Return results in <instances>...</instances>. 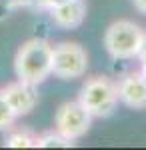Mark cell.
<instances>
[{
  "instance_id": "8fae6325",
  "label": "cell",
  "mask_w": 146,
  "mask_h": 150,
  "mask_svg": "<svg viewBox=\"0 0 146 150\" xmlns=\"http://www.w3.org/2000/svg\"><path fill=\"white\" fill-rule=\"evenodd\" d=\"M18 120V114L12 110L10 102L6 100V96L0 88V130H10Z\"/></svg>"
},
{
  "instance_id": "ba28073f",
  "label": "cell",
  "mask_w": 146,
  "mask_h": 150,
  "mask_svg": "<svg viewBox=\"0 0 146 150\" xmlns=\"http://www.w3.org/2000/svg\"><path fill=\"white\" fill-rule=\"evenodd\" d=\"M50 22L62 30H74L86 18V2L84 0H66L48 10Z\"/></svg>"
},
{
  "instance_id": "277c9868",
  "label": "cell",
  "mask_w": 146,
  "mask_h": 150,
  "mask_svg": "<svg viewBox=\"0 0 146 150\" xmlns=\"http://www.w3.org/2000/svg\"><path fill=\"white\" fill-rule=\"evenodd\" d=\"M88 70V52L78 42L62 40L52 46V76L60 80L82 78Z\"/></svg>"
},
{
  "instance_id": "8992f818",
  "label": "cell",
  "mask_w": 146,
  "mask_h": 150,
  "mask_svg": "<svg viewBox=\"0 0 146 150\" xmlns=\"http://www.w3.org/2000/svg\"><path fill=\"white\" fill-rule=\"evenodd\" d=\"M116 92L118 102L132 110H144L146 108V78L138 70H126L116 80Z\"/></svg>"
},
{
  "instance_id": "e0dca14e",
  "label": "cell",
  "mask_w": 146,
  "mask_h": 150,
  "mask_svg": "<svg viewBox=\"0 0 146 150\" xmlns=\"http://www.w3.org/2000/svg\"><path fill=\"white\" fill-rule=\"evenodd\" d=\"M138 72H140V74L146 78V60H144V62H140V68H138Z\"/></svg>"
},
{
  "instance_id": "52a82bcc",
  "label": "cell",
  "mask_w": 146,
  "mask_h": 150,
  "mask_svg": "<svg viewBox=\"0 0 146 150\" xmlns=\"http://www.w3.org/2000/svg\"><path fill=\"white\" fill-rule=\"evenodd\" d=\"M2 92L6 96V100L10 102L12 110L20 116L30 114L34 108L38 106V86L30 84L24 80H14L10 84H6L2 88Z\"/></svg>"
},
{
  "instance_id": "5bb4252c",
  "label": "cell",
  "mask_w": 146,
  "mask_h": 150,
  "mask_svg": "<svg viewBox=\"0 0 146 150\" xmlns=\"http://www.w3.org/2000/svg\"><path fill=\"white\" fill-rule=\"evenodd\" d=\"M12 10H14V6H12V0H0V22L8 18Z\"/></svg>"
},
{
  "instance_id": "7c38bea8",
  "label": "cell",
  "mask_w": 146,
  "mask_h": 150,
  "mask_svg": "<svg viewBox=\"0 0 146 150\" xmlns=\"http://www.w3.org/2000/svg\"><path fill=\"white\" fill-rule=\"evenodd\" d=\"M62 2H66V0H30V8H36L40 12H48L50 8H54Z\"/></svg>"
},
{
  "instance_id": "6da1fadb",
  "label": "cell",
  "mask_w": 146,
  "mask_h": 150,
  "mask_svg": "<svg viewBox=\"0 0 146 150\" xmlns=\"http://www.w3.org/2000/svg\"><path fill=\"white\" fill-rule=\"evenodd\" d=\"M14 70L18 80L30 84H42L46 78L52 76V44L48 38L32 36L30 40L22 42L14 58Z\"/></svg>"
},
{
  "instance_id": "5b68a950",
  "label": "cell",
  "mask_w": 146,
  "mask_h": 150,
  "mask_svg": "<svg viewBox=\"0 0 146 150\" xmlns=\"http://www.w3.org/2000/svg\"><path fill=\"white\" fill-rule=\"evenodd\" d=\"M92 118L94 116L82 106L80 100H68L58 106L54 114V130H58L62 136L70 140H80L88 134Z\"/></svg>"
},
{
  "instance_id": "7a4b0ae2",
  "label": "cell",
  "mask_w": 146,
  "mask_h": 150,
  "mask_svg": "<svg viewBox=\"0 0 146 150\" xmlns=\"http://www.w3.org/2000/svg\"><path fill=\"white\" fill-rule=\"evenodd\" d=\"M146 40V30L134 20H114L104 32V48L112 60H134Z\"/></svg>"
},
{
  "instance_id": "30bf717a",
  "label": "cell",
  "mask_w": 146,
  "mask_h": 150,
  "mask_svg": "<svg viewBox=\"0 0 146 150\" xmlns=\"http://www.w3.org/2000/svg\"><path fill=\"white\" fill-rule=\"evenodd\" d=\"M6 148H36V134L30 130H12L4 138Z\"/></svg>"
},
{
  "instance_id": "9a60e30c",
  "label": "cell",
  "mask_w": 146,
  "mask_h": 150,
  "mask_svg": "<svg viewBox=\"0 0 146 150\" xmlns=\"http://www.w3.org/2000/svg\"><path fill=\"white\" fill-rule=\"evenodd\" d=\"M134 4V10L140 12V14H146V0H132Z\"/></svg>"
},
{
  "instance_id": "3957f363",
  "label": "cell",
  "mask_w": 146,
  "mask_h": 150,
  "mask_svg": "<svg viewBox=\"0 0 146 150\" xmlns=\"http://www.w3.org/2000/svg\"><path fill=\"white\" fill-rule=\"evenodd\" d=\"M78 100L94 118H108L116 112L118 92L116 80L106 74H94L84 80L80 88Z\"/></svg>"
},
{
  "instance_id": "9c48e42d",
  "label": "cell",
  "mask_w": 146,
  "mask_h": 150,
  "mask_svg": "<svg viewBox=\"0 0 146 150\" xmlns=\"http://www.w3.org/2000/svg\"><path fill=\"white\" fill-rule=\"evenodd\" d=\"M76 146V140L62 136L58 130H48L36 136V148H72Z\"/></svg>"
},
{
  "instance_id": "4fadbf2b",
  "label": "cell",
  "mask_w": 146,
  "mask_h": 150,
  "mask_svg": "<svg viewBox=\"0 0 146 150\" xmlns=\"http://www.w3.org/2000/svg\"><path fill=\"white\" fill-rule=\"evenodd\" d=\"M50 24L44 22V20H38V22H34V36H38V38H48L50 34Z\"/></svg>"
},
{
  "instance_id": "2e32d148",
  "label": "cell",
  "mask_w": 146,
  "mask_h": 150,
  "mask_svg": "<svg viewBox=\"0 0 146 150\" xmlns=\"http://www.w3.org/2000/svg\"><path fill=\"white\" fill-rule=\"evenodd\" d=\"M138 62H144L146 60V40H144V44H142V48H140V52H138V58H136Z\"/></svg>"
}]
</instances>
